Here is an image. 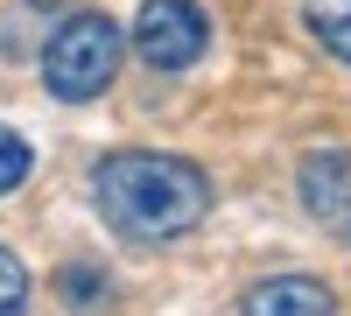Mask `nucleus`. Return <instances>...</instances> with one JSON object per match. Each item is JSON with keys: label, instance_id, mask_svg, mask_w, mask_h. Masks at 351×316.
Returning <instances> with one entry per match:
<instances>
[{"label": "nucleus", "instance_id": "f257e3e1", "mask_svg": "<svg viewBox=\"0 0 351 316\" xmlns=\"http://www.w3.org/2000/svg\"><path fill=\"white\" fill-rule=\"evenodd\" d=\"M92 197L112 232L127 239H183L190 225H204L211 211V176L183 155H148V148H127V155H106Z\"/></svg>", "mask_w": 351, "mask_h": 316}, {"label": "nucleus", "instance_id": "f03ea898", "mask_svg": "<svg viewBox=\"0 0 351 316\" xmlns=\"http://www.w3.org/2000/svg\"><path fill=\"white\" fill-rule=\"evenodd\" d=\"M120 56H127V28L112 21V14H71L64 28L49 36V49H43V84L56 99H99L106 84H112V71H120Z\"/></svg>", "mask_w": 351, "mask_h": 316}, {"label": "nucleus", "instance_id": "6e6552de", "mask_svg": "<svg viewBox=\"0 0 351 316\" xmlns=\"http://www.w3.org/2000/svg\"><path fill=\"white\" fill-rule=\"evenodd\" d=\"M21 302H28V274H21L14 253L0 246V316H21Z\"/></svg>", "mask_w": 351, "mask_h": 316}, {"label": "nucleus", "instance_id": "20e7f679", "mask_svg": "<svg viewBox=\"0 0 351 316\" xmlns=\"http://www.w3.org/2000/svg\"><path fill=\"white\" fill-rule=\"evenodd\" d=\"M302 204L324 232H337L351 246V155L344 148H324V155L302 162Z\"/></svg>", "mask_w": 351, "mask_h": 316}, {"label": "nucleus", "instance_id": "7ed1b4c3", "mask_svg": "<svg viewBox=\"0 0 351 316\" xmlns=\"http://www.w3.org/2000/svg\"><path fill=\"white\" fill-rule=\"evenodd\" d=\"M134 49L148 56L155 71H190L204 49H211V21H204L197 0H148L134 21Z\"/></svg>", "mask_w": 351, "mask_h": 316}, {"label": "nucleus", "instance_id": "423d86ee", "mask_svg": "<svg viewBox=\"0 0 351 316\" xmlns=\"http://www.w3.org/2000/svg\"><path fill=\"white\" fill-rule=\"evenodd\" d=\"M309 28H316V42L330 56L351 64V0H309Z\"/></svg>", "mask_w": 351, "mask_h": 316}, {"label": "nucleus", "instance_id": "0eeeda50", "mask_svg": "<svg viewBox=\"0 0 351 316\" xmlns=\"http://www.w3.org/2000/svg\"><path fill=\"white\" fill-rule=\"evenodd\" d=\"M28 169H36V148H28L14 127H0V197L21 190V183H28Z\"/></svg>", "mask_w": 351, "mask_h": 316}, {"label": "nucleus", "instance_id": "39448f33", "mask_svg": "<svg viewBox=\"0 0 351 316\" xmlns=\"http://www.w3.org/2000/svg\"><path fill=\"white\" fill-rule=\"evenodd\" d=\"M239 316H337V302H330L324 281H309V274H274V281H260V289H246Z\"/></svg>", "mask_w": 351, "mask_h": 316}, {"label": "nucleus", "instance_id": "1a4fd4ad", "mask_svg": "<svg viewBox=\"0 0 351 316\" xmlns=\"http://www.w3.org/2000/svg\"><path fill=\"white\" fill-rule=\"evenodd\" d=\"M64 289H71V302H77L84 316H92V309H106V281H99V274H84V267H71V274H64Z\"/></svg>", "mask_w": 351, "mask_h": 316}]
</instances>
